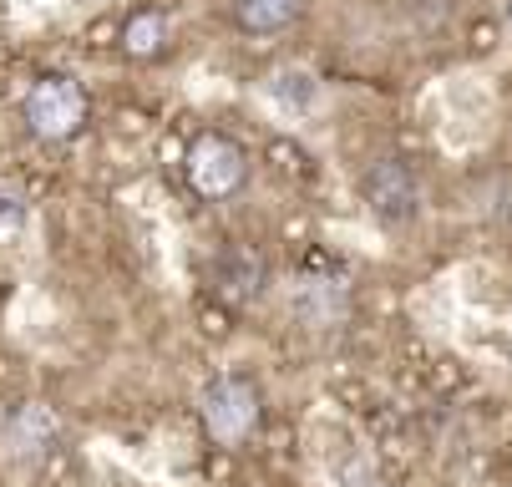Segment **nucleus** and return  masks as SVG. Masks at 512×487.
I'll list each match as a JSON object with an SVG mask.
<instances>
[{
  "label": "nucleus",
  "mask_w": 512,
  "mask_h": 487,
  "mask_svg": "<svg viewBox=\"0 0 512 487\" xmlns=\"http://www.w3.org/2000/svg\"><path fill=\"white\" fill-rule=\"evenodd\" d=\"M26 127L41 137V143H66L87 127V92L77 77H41L26 92Z\"/></svg>",
  "instance_id": "1"
},
{
  "label": "nucleus",
  "mask_w": 512,
  "mask_h": 487,
  "mask_svg": "<svg viewBox=\"0 0 512 487\" xmlns=\"http://www.w3.org/2000/svg\"><path fill=\"white\" fill-rule=\"evenodd\" d=\"M183 168H188V183L198 198H229L249 178V153L229 132H198L193 148L183 153Z\"/></svg>",
  "instance_id": "2"
},
{
  "label": "nucleus",
  "mask_w": 512,
  "mask_h": 487,
  "mask_svg": "<svg viewBox=\"0 0 512 487\" xmlns=\"http://www.w3.org/2000/svg\"><path fill=\"white\" fill-rule=\"evenodd\" d=\"M198 406H203L208 437L224 442V447H239V442L259 427V416H264L259 386L244 381V376H213V381L203 386V401H198Z\"/></svg>",
  "instance_id": "3"
},
{
  "label": "nucleus",
  "mask_w": 512,
  "mask_h": 487,
  "mask_svg": "<svg viewBox=\"0 0 512 487\" xmlns=\"http://www.w3.org/2000/svg\"><path fill=\"white\" fill-rule=\"evenodd\" d=\"M360 198H365V208H371V219H381L391 229H401L421 214V183H416L411 163H401V158H381V163L365 168Z\"/></svg>",
  "instance_id": "4"
},
{
  "label": "nucleus",
  "mask_w": 512,
  "mask_h": 487,
  "mask_svg": "<svg viewBox=\"0 0 512 487\" xmlns=\"http://www.w3.org/2000/svg\"><path fill=\"white\" fill-rule=\"evenodd\" d=\"M289 310H295V320H305L310 330H340L345 315H350V290L340 280H315V274H305L295 285V295H289Z\"/></svg>",
  "instance_id": "5"
},
{
  "label": "nucleus",
  "mask_w": 512,
  "mask_h": 487,
  "mask_svg": "<svg viewBox=\"0 0 512 487\" xmlns=\"http://www.w3.org/2000/svg\"><path fill=\"white\" fill-rule=\"evenodd\" d=\"M213 280H218V295L234 300V305H254L264 295V280H269V264L264 254H254L249 244L229 249L224 259L213 264Z\"/></svg>",
  "instance_id": "6"
},
{
  "label": "nucleus",
  "mask_w": 512,
  "mask_h": 487,
  "mask_svg": "<svg viewBox=\"0 0 512 487\" xmlns=\"http://www.w3.org/2000/svg\"><path fill=\"white\" fill-rule=\"evenodd\" d=\"M61 437V422H56V411L51 406H21L16 411V422H11V452L16 457H46Z\"/></svg>",
  "instance_id": "7"
},
{
  "label": "nucleus",
  "mask_w": 512,
  "mask_h": 487,
  "mask_svg": "<svg viewBox=\"0 0 512 487\" xmlns=\"http://www.w3.org/2000/svg\"><path fill=\"white\" fill-rule=\"evenodd\" d=\"M305 11V0H234V21L249 36H274L284 26H295Z\"/></svg>",
  "instance_id": "8"
},
{
  "label": "nucleus",
  "mask_w": 512,
  "mask_h": 487,
  "mask_svg": "<svg viewBox=\"0 0 512 487\" xmlns=\"http://www.w3.org/2000/svg\"><path fill=\"white\" fill-rule=\"evenodd\" d=\"M168 46V16L163 11H132L122 21V51L132 61H153Z\"/></svg>",
  "instance_id": "9"
},
{
  "label": "nucleus",
  "mask_w": 512,
  "mask_h": 487,
  "mask_svg": "<svg viewBox=\"0 0 512 487\" xmlns=\"http://www.w3.org/2000/svg\"><path fill=\"white\" fill-rule=\"evenodd\" d=\"M264 92H269V102L284 107V112H310V107L320 102V82L305 72V66H279V72L264 82Z\"/></svg>",
  "instance_id": "10"
},
{
  "label": "nucleus",
  "mask_w": 512,
  "mask_h": 487,
  "mask_svg": "<svg viewBox=\"0 0 512 487\" xmlns=\"http://www.w3.org/2000/svg\"><path fill=\"white\" fill-rule=\"evenodd\" d=\"M21 229H26V198L0 188V239H16Z\"/></svg>",
  "instance_id": "11"
},
{
  "label": "nucleus",
  "mask_w": 512,
  "mask_h": 487,
  "mask_svg": "<svg viewBox=\"0 0 512 487\" xmlns=\"http://www.w3.org/2000/svg\"><path fill=\"white\" fill-rule=\"evenodd\" d=\"M507 21H512V0H507Z\"/></svg>",
  "instance_id": "12"
}]
</instances>
